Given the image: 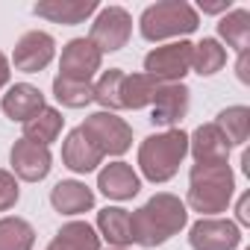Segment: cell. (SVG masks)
Wrapping results in <instances>:
<instances>
[{
  "label": "cell",
  "instance_id": "f1b7e54d",
  "mask_svg": "<svg viewBox=\"0 0 250 250\" xmlns=\"http://www.w3.org/2000/svg\"><path fill=\"white\" fill-rule=\"evenodd\" d=\"M18 194H21V188H18V180H15L9 171H3V168H0V212L12 209V206L18 203Z\"/></svg>",
  "mask_w": 250,
  "mask_h": 250
},
{
  "label": "cell",
  "instance_id": "9c48e42d",
  "mask_svg": "<svg viewBox=\"0 0 250 250\" xmlns=\"http://www.w3.org/2000/svg\"><path fill=\"white\" fill-rule=\"evenodd\" d=\"M241 232L232 221L224 218H200L188 229V244L194 250H235Z\"/></svg>",
  "mask_w": 250,
  "mask_h": 250
},
{
  "label": "cell",
  "instance_id": "4dcf8cb0",
  "mask_svg": "<svg viewBox=\"0 0 250 250\" xmlns=\"http://www.w3.org/2000/svg\"><path fill=\"white\" fill-rule=\"evenodd\" d=\"M238 80H241V83H247V80H250V74H247V50H244V53H238Z\"/></svg>",
  "mask_w": 250,
  "mask_h": 250
},
{
  "label": "cell",
  "instance_id": "7c38bea8",
  "mask_svg": "<svg viewBox=\"0 0 250 250\" xmlns=\"http://www.w3.org/2000/svg\"><path fill=\"white\" fill-rule=\"evenodd\" d=\"M9 162H12L15 177H21L24 183H39L50 174V150L36 142H27V139L12 145Z\"/></svg>",
  "mask_w": 250,
  "mask_h": 250
},
{
  "label": "cell",
  "instance_id": "83f0119b",
  "mask_svg": "<svg viewBox=\"0 0 250 250\" xmlns=\"http://www.w3.org/2000/svg\"><path fill=\"white\" fill-rule=\"evenodd\" d=\"M53 97L62 103V106H71V109H83L94 100V88L91 83H77V80H65V77H56L53 80Z\"/></svg>",
  "mask_w": 250,
  "mask_h": 250
},
{
  "label": "cell",
  "instance_id": "44dd1931",
  "mask_svg": "<svg viewBox=\"0 0 250 250\" xmlns=\"http://www.w3.org/2000/svg\"><path fill=\"white\" fill-rule=\"evenodd\" d=\"M47 250H100V235L85 221H71L53 235Z\"/></svg>",
  "mask_w": 250,
  "mask_h": 250
},
{
  "label": "cell",
  "instance_id": "ac0fdd59",
  "mask_svg": "<svg viewBox=\"0 0 250 250\" xmlns=\"http://www.w3.org/2000/svg\"><path fill=\"white\" fill-rule=\"evenodd\" d=\"M50 203L62 215H83L94 206V191L80 180H62L50 191Z\"/></svg>",
  "mask_w": 250,
  "mask_h": 250
},
{
  "label": "cell",
  "instance_id": "cb8c5ba5",
  "mask_svg": "<svg viewBox=\"0 0 250 250\" xmlns=\"http://www.w3.org/2000/svg\"><path fill=\"white\" fill-rule=\"evenodd\" d=\"M215 127L227 136L229 147L232 145H244L247 136H250V109L247 106H229V109H224L218 115V121H215Z\"/></svg>",
  "mask_w": 250,
  "mask_h": 250
},
{
  "label": "cell",
  "instance_id": "4316f807",
  "mask_svg": "<svg viewBox=\"0 0 250 250\" xmlns=\"http://www.w3.org/2000/svg\"><path fill=\"white\" fill-rule=\"evenodd\" d=\"M121 85H124V71H121V68L103 71L100 80L91 85V88H94V100L103 106V112L121 109Z\"/></svg>",
  "mask_w": 250,
  "mask_h": 250
},
{
  "label": "cell",
  "instance_id": "ffe728a7",
  "mask_svg": "<svg viewBox=\"0 0 250 250\" xmlns=\"http://www.w3.org/2000/svg\"><path fill=\"white\" fill-rule=\"evenodd\" d=\"M97 229L100 235L115 244V247H124V244H133V221H130V212L121 209V206H106L97 212Z\"/></svg>",
  "mask_w": 250,
  "mask_h": 250
},
{
  "label": "cell",
  "instance_id": "ba28073f",
  "mask_svg": "<svg viewBox=\"0 0 250 250\" xmlns=\"http://www.w3.org/2000/svg\"><path fill=\"white\" fill-rule=\"evenodd\" d=\"M100 59H103V53L88 39H71L62 50L59 77L77 80V83H91V77L100 71Z\"/></svg>",
  "mask_w": 250,
  "mask_h": 250
},
{
  "label": "cell",
  "instance_id": "836d02e7",
  "mask_svg": "<svg viewBox=\"0 0 250 250\" xmlns=\"http://www.w3.org/2000/svg\"><path fill=\"white\" fill-rule=\"evenodd\" d=\"M109 250H124V247H109Z\"/></svg>",
  "mask_w": 250,
  "mask_h": 250
},
{
  "label": "cell",
  "instance_id": "30bf717a",
  "mask_svg": "<svg viewBox=\"0 0 250 250\" xmlns=\"http://www.w3.org/2000/svg\"><path fill=\"white\" fill-rule=\"evenodd\" d=\"M53 53H56L53 39L47 33H42V30H33V33H24L18 39L15 53H12V62L24 74H39V71H44L50 65Z\"/></svg>",
  "mask_w": 250,
  "mask_h": 250
},
{
  "label": "cell",
  "instance_id": "f546056e",
  "mask_svg": "<svg viewBox=\"0 0 250 250\" xmlns=\"http://www.w3.org/2000/svg\"><path fill=\"white\" fill-rule=\"evenodd\" d=\"M250 194H241V200H238V224H250Z\"/></svg>",
  "mask_w": 250,
  "mask_h": 250
},
{
  "label": "cell",
  "instance_id": "d4e9b609",
  "mask_svg": "<svg viewBox=\"0 0 250 250\" xmlns=\"http://www.w3.org/2000/svg\"><path fill=\"white\" fill-rule=\"evenodd\" d=\"M36 229L24 218H0V250H33Z\"/></svg>",
  "mask_w": 250,
  "mask_h": 250
},
{
  "label": "cell",
  "instance_id": "484cf974",
  "mask_svg": "<svg viewBox=\"0 0 250 250\" xmlns=\"http://www.w3.org/2000/svg\"><path fill=\"white\" fill-rule=\"evenodd\" d=\"M224 65H227V50H224L215 39H203L200 44H194V53H191V68H194V74L212 77V74H218Z\"/></svg>",
  "mask_w": 250,
  "mask_h": 250
},
{
  "label": "cell",
  "instance_id": "2e32d148",
  "mask_svg": "<svg viewBox=\"0 0 250 250\" xmlns=\"http://www.w3.org/2000/svg\"><path fill=\"white\" fill-rule=\"evenodd\" d=\"M62 162H65V168H71V171H77V174H88V171H94V168L103 162V153H100L97 145L77 127V130L68 133V139H65V145H62Z\"/></svg>",
  "mask_w": 250,
  "mask_h": 250
},
{
  "label": "cell",
  "instance_id": "e0dca14e",
  "mask_svg": "<svg viewBox=\"0 0 250 250\" xmlns=\"http://www.w3.org/2000/svg\"><path fill=\"white\" fill-rule=\"evenodd\" d=\"M33 12L53 24L74 27V24H83L91 12H97V3L94 0H39Z\"/></svg>",
  "mask_w": 250,
  "mask_h": 250
},
{
  "label": "cell",
  "instance_id": "1f68e13d",
  "mask_svg": "<svg viewBox=\"0 0 250 250\" xmlns=\"http://www.w3.org/2000/svg\"><path fill=\"white\" fill-rule=\"evenodd\" d=\"M6 83H9V59L0 53V88H3Z\"/></svg>",
  "mask_w": 250,
  "mask_h": 250
},
{
  "label": "cell",
  "instance_id": "6da1fadb",
  "mask_svg": "<svg viewBox=\"0 0 250 250\" xmlns=\"http://www.w3.org/2000/svg\"><path fill=\"white\" fill-rule=\"evenodd\" d=\"M130 221H133V241L136 244L159 247L186 227L188 212H186V203L180 197L162 191V194H153L142 209H136L130 215Z\"/></svg>",
  "mask_w": 250,
  "mask_h": 250
},
{
  "label": "cell",
  "instance_id": "603a6c76",
  "mask_svg": "<svg viewBox=\"0 0 250 250\" xmlns=\"http://www.w3.org/2000/svg\"><path fill=\"white\" fill-rule=\"evenodd\" d=\"M218 33H221V39H224L232 50L244 53L247 44H250V12H247V9H232V12H227V15L221 18V24H218Z\"/></svg>",
  "mask_w": 250,
  "mask_h": 250
},
{
  "label": "cell",
  "instance_id": "4fadbf2b",
  "mask_svg": "<svg viewBox=\"0 0 250 250\" xmlns=\"http://www.w3.org/2000/svg\"><path fill=\"white\" fill-rule=\"evenodd\" d=\"M188 153L197 165H221L229 156V142L215 124H200L188 136Z\"/></svg>",
  "mask_w": 250,
  "mask_h": 250
},
{
  "label": "cell",
  "instance_id": "d6986e66",
  "mask_svg": "<svg viewBox=\"0 0 250 250\" xmlns=\"http://www.w3.org/2000/svg\"><path fill=\"white\" fill-rule=\"evenodd\" d=\"M159 85H162V80H156L150 74H124L121 109H145V106H150Z\"/></svg>",
  "mask_w": 250,
  "mask_h": 250
},
{
  "label": "cell",
  "instance_id": "8992f818",
  "mask_svg": "<svg viewBox=\"0 0 250 250\" xmlns=\"http://www.w3.org/2000/svg\"><path fill=\"white\" fill-rule=\"evenodd\" d=\"M191 53H194V44L186 39L153 47L145 56V74H150L162 83H180L191 68Z\"/></svg>",
  "mask_w": 250,
  "mask_h": 250
},
{
  "label": "cell",
  "instance_id": "d6a6232c",
  "mask_svg": "<svg viewBox=\"0 0 250 250\" xmlns=\"http://www.w3.org/2000/svg\"><path fill=\"white\" fill-rule=\"evenodd\" d=\"M200 9L203 12H224V9H229V0H221V3H203L200 0Z\"/></svg>",
  "mask_w": 250,
  "mask_h": 250
},
{
  "label": "cell",
  "instance_id": "9a60e30c",
  "mask_svg": "<svg viewBox=\"0 0 250 250\" xmlns=\"http://www.w3.org/2000/svg\"><path fill=\"white\" fill-rule=\"evenodd\" d=\"M0 106H3V115H6L9 121L27 124L30 118H36V115L44 109V94H42L36 85H30V83H15V85L3 94Z\"/></svg>",
  "mask_w": 250,
  "mask_h": 250
},
{
  "label": "cell",
  "instance_id": "52a82bcc",
  "mask_svg": "<svg viewBox=\"0 0 250 250\" xmlns=\"http://www.w3.org/2000/svg\"><path fill=\"white\" fill-rule=\"evenodd\" d=\"M130 33H133L130 12L121 9V6H106V9L97 12V18L91 24V33H88V42L100 53H115L121 47H127Z\"/></svg>",
  "mask_w": 250,
  "mask_h": 250
},
{
  "label": "cell",
  "instance_id": "3957f363",
  "mask_svg": "<svg viewBox=\"0 0 250 250\" xmlns=\"http://www.w3.org/2000/svg\"><path fill=\"white\" fill-rule=\"evenodd\" d=\"M235 177L227 162L221 165H194L188 174V206L200 215L224 212L232 200Z\"/></svg>",
  "mask_w": 250,
  "mask_h": 250
},
{
  "label": "cell",
  "instance_id": "5bb4252c",
  "mask_svg": "<svg viewBox=\"0 0 250 250\" xmlns=\"http://www.w3.org/2000/svg\"><path fill=\"white\" fill-rule=\"evenodd\" d=\"M97 188L109 200H130L142 191V180L127 162H112L97 174Z\"/></svg>",
  "mask_w": 250,
  "mask_h": 250
},
{
  "label": "cell",
  "instance_id": "277c9868",
  "mask_svg": "<svg viewBox=\"0 0 250 250\" xmlns=\"http://www.w3.org/2000/svg\"><path fill=\"white\" fill-rule=\"evenodd\" d=\"M197 12L186 0H162L142 12L139 30L147 42H162L171 36H188L197 30Z\"/></svg>",
  "mask_w": 250,
  "mask_h": 250
},
{
  "label": "cell",
  "instance_id": "7a4b0ae2",
  "mask_svg": "<svg viewBox=\"0 0 250 250\" xmlns=\"http://www.w3.org/2000/svg\"><path fill=\"white\" fill-rule=\"evenodd\" d=\"M188 153V133L183 130H165L156 136H147L139 147V168L150 183H168L183 159Z\"/></svg>",
  "mask_w": 250,
  "mask_h": 250
},
{
  "label": "cell",
  "instance_id": "8fae6325",
  "mask_svg": "<svg viewBox=\"0 0 250 250\" xmlns=\"http://www.w3.org/2000/svg\"><path fill=\"white\" fill-rule=\"evenodd\" d=\"M191 91L183 85V83H162L156 97H153V112H150V121L156 124V127H174V124H180L186 115H188V97Z\"/></svg>",
  "mask_w": 250,
  "mask_h": 250
},
{
  "label": "cell",
  "instance_id": "7402d4cb",
  "mask_svg": "<svg viewBox=\"0 0 250 250\" xmlns=\"http://www.w3.org/2000/svg\"><path fill=\"white\" fill-rule=\"evenodd\" d=\"M62 124H65V118H62L56 109L44 106L36 118H30V121L24 124V139H27V142H36V145H42V147H47L50 142L59 139Z\"/></svg>",
  "mask_w": 250,
  "mask_h": 250
},
{
  "label": "cell",
  "instance_id": "5b68a950",
  "mask_svg": "<svg viewBox=\"0 0 250 250\" xmlns=\"http://www.w3.org/2000/svg\"><path fill=\"white\" fill-rule=\"evenodd\" d=\"M103 156H121V153H127L130 145H133V130H130V124L118 118L115 112H94L85 118V124L80 127Z\"/></svg>",
  "mask_w": 250,
  "mask_h": 250
}]
</instances>
